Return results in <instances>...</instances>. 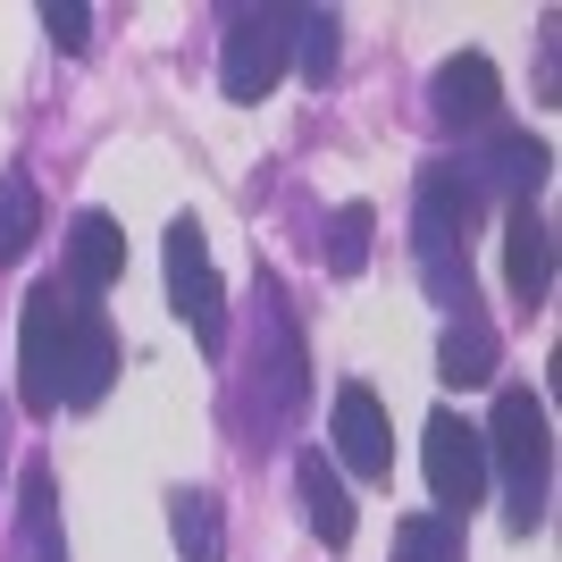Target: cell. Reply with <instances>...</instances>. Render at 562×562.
I'll return each instance as SVG.
<instances>
[{
    "mask_svg": "<svg viewBox=\"0 0 562 562\" xmlns=\"http://www.w3.org/2000/svg\"><path fill=\"white\" fill-rule=\"evenodd\" d=\"M487 218V193L470 177V160H428L420 168V193H412V252H420V285L428 303L453 311H479L470 294V235Z\"/></svg>",
    "mask_w": 562,
    "mask_h": 562,
    "instance_id": "1",
    "label": "cell"
},
{
    "mask_svg": "<svg viewBox=\"0 0 562 562\" xmlns=\"http://www.w3.org/2000/svg\"><path fill=\"white\" fill-rule=\"evenodd\" d=\"M487 437V470H504V520L520 538L546 529V487H554V437H546V403L529 386H504L495 395V420L479 428Z\"/></svg>",
    "mask_w": 562,
    "mask_h": 562,
    "instance_id": "2",
    "label": "cell"
},
{
    "mask_svg": "<svg viewBox=\"0 0 562 562\" xmlns=\"http://www.w3.org/2000/svg\"><path fill=\"white\" fill-rule=\"evenodd\" d=\"M294 18L303 9H235L218 43V93L227 101H269L278 76L294 68Z\"/></svg>",
    "mask_w": 562,
    "mask_h": 562,
    "instance_id": "3",
    "label": "cell"
},
{
    "mask_svg": "<svg viewBox=\"0 0 562 562\" xmlns=\"http://www.w3.org/2000/svg\"><path fill=\"white\" fill-rule=\"evenodd\" d=\"M68 311L76 294L59 278H43L18 311V395L25 412H59V370H68Z\"/></svg>",
    "mask_w": 562,
    "mask_h": 562,
    "instance_id": "4",
    "label": "cell"
},
{
    "mask_svg": "<svg viewBox=\"0 0 562 562\" xmlns=\"http://www.w3.org/2000/svg\"><path fill=\"white\" fill-rule=\"evenodd\" d=\"M168 303H177V319L193 328L202 352H227V294H218L202 218H177V227H168Z\"/></svg>",
    "mask_w": 562,
    "mask_h": 562,
    "instance_id": "5",
    "label": "cell"
},
{
    "mask_svg": "<svg viewBox=\"0 0 562 562\" xmlns=\"http://www.w3.org/2000/svg\"><path fill=\"white\" fill-rule=\"evenodd\" d=\"M420 470H428V495L446 520H470V504L487 495V437L453 412H428L420 428Z\"/></svg>",
    "mask_w": 562,
    "mask_h": 562,
    "instance_id": "6",
    "label": "cell"
},
{
    "mask_svg": "<svg viewBox=\"0 0 562 562\" xmlns=\"http://www.w3.org/2000/svg\"><path fill=\"white\" fill-rule=\"evenodd\" d=\"M110 378H117V328H110V311H101V303H85V294H76V311H68V370H59V403L93 412V403L110 395Z\"/></svg>",
    "mask_w": 562,
    "mask_h": 562,
    "instance_id": "7",
    "label": "cell"
},
{
    "mask_svg": "<svg viewBox=\"0 0 562 562\" xmlns=\"http://www.w3.org/2000/svg\"><path fill=\"white\" fill-rule=\"evenodd\" d=\"M428 110H437V126H453V135L495 126V110H504V76H495V59H487V50H453L446 68L428 76Z\"/></svg>",
    "mask_w": 562,
    "mask_h": 562,
    "instance_id": "8",
    "label": "cell"
},
{
    "mask_svg": "<svg viewBox=\"0 0 562 562\" xmlns=\"http://www.w3.org/2000/svg\"><path fill=\"white\" fill-rule=\"evenodd\" d=\"M336 462H345L352 479H386V470H395V428H386V412H378V395L361 378L336 386Z\"/></svg>",
    "mask_w": 562,
    "mask_h": 562,
    "instance_id": "9",
    "label": "cell"
},
{
    "mask_svg": "<svg viewBox=\"0 0 562 562\" xmlns=\"http://www.w3.org/2000/svg\"><path fill=\"white\" fill-rule=\"evenodd\" d=\"M260 328H269V412L278 420H294L311 395V361H303V336H294V311H285L278 278L260 269Z\"/></svg>",
    "mask_w": 562,
    "mask_h": 562,
    "instance_id": "10",
    "label": "cell"
},
{
    "mask_svg": "<svg viewBox=\"0 0 562 562\" xmlns=\"http://www.w3.org/2000/svg\"><path fill=\"white\" fill-rule=\"evenodd\" d=\"M9 562H68V538H59V479H50V462H25V479H18Z\"/></svg>",
    "mask_w": 562,
    "mask_h": 562,
    "instance_id": "11",
    "label": "cell"
},
{
    "mask_svg": "<svg viewBox=\"0 0 562 562\" xmlns=\"http://www.w3.org/2000/svg\"><path fill=\"white\" fill-rule=\"evenodd\" d=\"M504 278H513V294L529 311L554 294V235H546V218L529 202H513V218H504Z\"/></svg>",
    "mask_w": 562,
    "mask_h": 562,
    "instance_id": "12",
    "label": "cell"
},
{
    "mask_svg": "<svg viewBox=\"0 0 562 562\" xmlns=\"http://www.w3.org/2000/svg\"><path fill=\"white\" fill-rule=\"evenodd\" d=\"M546 168H554V151H546L538 135L504 126V135L487 143V160H470V177H479V193H513V202H538Z\"/></svg>",
    "mask_w": 562,
    "mask_h": 562,
    "instance_id": "13",
    "label": "cell"
},
{
    "mask_svg": "<svg viewBox=\"0 0 562 562\" xmlns=\"http://www.w3.org/2000/svg\"><path fill=\"white\" fill-rule=\"evenodd\" d=\"M294 487H303V520H311V538L328 546V554H345L352 546V495H345V479H336V462L319 446L294 462Z\"/></svg>",
    "mask_w": 562,
    "mask_h": 562,
    "instance_id": "14",
    "label": "cell"
},
{
    "mask_svg": "<svg viewBox=\"0 0 562 562\" xmlns=\"http://www.w3.org/2000/svg\"><path fill=\"white\" fill-rule=\"evenodd\" d=\"M117 269H126V235H117V218L85 211V218L68 227V294H85V303H93Z\"/></svg>",
    "mask_w": 562,
    "mask_h": 562,
    "instance_id": "15",
    "label": "cell"
},
{
    "mask_svg": "<svg viewBox=\"0 0 562 562\" xmlns=\"http://www.w3.org/2000/svg\"><path fill=\"white\" fill-rule=\"evenodd\" d=\"M495 328H487V311H453L446 336H437V378L446 386H487L495 378Z\"/></svg>",
    "mask_w": 562,
    "mask_h": 562,
    "instance_id": "16",
    "label": "cell"
},
{
    "mask_svg": "<svg viewBox=\"0 0 562 562\" xmlns=\"http://www.w3.org/2000/svg\"><path fill=\"white\" fill-rule=\"evenodd\" d=\"M168 538L186 562H227V520H218V495L202 487H177L168 495Z\"/></svg>",
    "mask_w": 562,
    "mask_h": 562,
    "instance_id": "17",
    "label": "cell"
},
{
    "mask_svg": "<svg viewBox=\"0 0 562 562\" xmlns=\"http://www.w3.org/2000/svg\"><path fill=\"white\" fill-rule=\"evenodd\" d=\"M34 235H43V193L25 168H0V269L34 252Z\"/></svg>",
    "mask_w": 562,
    "mask_h": 562,
    "instance_id": "18",
    "label": "cell"
},
{
    "mask_svg": "<svg viewBox=\"0 0 562 562\" xmlns=\"http://www.w3.org/2000/svg\"><path fill=\"white\" fill-rule=\"evenodd\" d=\"M370 227H378L370 202H345V211L328 218V235H319V252H328V278H361V269H370Z\"/></svg>",
    "mask_w": 562,
    "mask_h": 562,
    "instance_id": "19",
    "label": "cell"
},
{
    "mask_svg": "<svg viewBox=\"0 0 562 562\" xmlns=\"http://www.w3.org/2000/svg\"><path fill=\"white\" fill-rule=\"evenodd\" d=\"M386 562H462V520H446V513L395 520V554Z\"/></svg>",
    "mask_w": 562,
    "mask_h": 562,
    "instance_id": "20",
    "label": "cell"
},
{
    "mask_svg": "<svg viewBox=\"0 0 562 562\" xmlns=\"http://www.w3.org/2000/svg\"><path fill=\"white\" fill-rule=\"evenodd\" d=\"M336 34H345L336 9H303V18H294V59H303L311 85H328V76H336Z\"/></svg>",
    "mask_w": 562,
    "mask_h": 562,
    "instance_id": "21",
    "label": "cell"
},
{
    "mask_svg": "<svg viewBox=\"0 0 562 562\" xmlns=\"http://www.w3.org/2000/svg\"><path fill=\"white\" fill-rule=\"evenodd\" d=\"M43 34L59 50H85L93 43V9H85V0H43Z\"/></svg>",
    "mask_w": 562,
    "mask_h": 562,
    "instance_id": "22",
    "label": "cell"
}]
</instances>
